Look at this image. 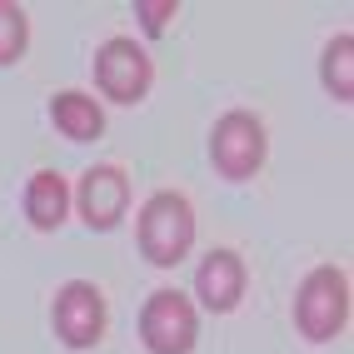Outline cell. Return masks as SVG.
I'll use <instances>...</instances> for the list:
<instances>
[{
	"label": "cell",
	"instance_id": "obj_1",
	"mask_svg": "<svg viewBox=\"0 0 354 354\" xmlns=\"http://www.w3.org/2000/svg\"><path fill=\"white\" fill-rule=\"evenodd\" d=\"M190 234H195V215L180 190H160L155 200H145V209H140V250H145V259L175 265L190 250Z\"/></svg>",
	"mask_w": 354,
	"mask_h": 354
},
{
	"label": "cell",
	"instance_id": "obj_2",
	"mask_svg": "<svg viewBox=\"0 0 354 354\" xmlns=\"http://www.w3.org/2000/svg\"><path fill=\"white\" fill-rule=\"evenodd\" d=\"M349 315V279L339 265H319L304 274V285L295 295V319H299V335L310 339H329L339 335V324Z\"/></svg>",
	"mask_w": 354,
	"mask_h": 354
},
{
	"label": "cell",
	"instance_id": "obj_3",
	"mask_svg": "<svg viewBox=\"0 0 354 354\" xmlns=\"http://www.w3.org/2000/svg\"><path fill=\"white\" fill-rule=\"evenodd\" d=\"M200 335V319H195V304L190 295L180 290H155L140 310V339H145L155 354H185Z\"/></svg>",
	"mask_w": 354,
	"mask_h": 354
},
{
	"label": "cell",
	"instance_id": "obj_4",
	"mask_svg": "<svg viewBox=\"0 0 354 354\" xmlns=\"http://www.w3.org/2000/svg\"><path fill=\"white\" fill-rule=\"evenodd\" d=\"M209 155H215L220 175L250 180L259 170V160H265V125H259V115H250V110L220 115L215 130H209Z\"/></svg>",
	"mask_w": 354,
	"mask_h": 354
},
{
	"label": "cell",
	"instance_id": "obj_5",
	"mask_svg": "<svg viewBox=\"0 0 354 354\" xmlns=\"http://www.w3.org/2000/svg\"><path fill=\"white\" fill-rule=\"evenodd\" d=\"M95 80H100V90L115 105H130V100H140L150 90V55L140 50L135 40L115 35V40L100 45V55H95Z\"/></svg>",
	"mask_w": 354,
	"mask_h": 354
},
{
	"label": "cell",
	"instance_id": "obj_6",
	"mask_svg": "<svg viewBox=\"0 0 354 354\" xmlns=\"http://www.w3.org/2000/svg\"><path fill=\"white\" fill-rule=\"evenodd\" d=\"M50 319H55V335H60L65 344L85 349V344H95V339L105 335V299H100L95 285H85V279H70V285L55 295Z\"/></svg>",
	"mask_w": 354,
	"mask_h": 354
},
{
	"label": "cell",
	"instance_id": "obj_7",
	"mask_svg": "<svg viewBox=\"0 0 354 354\" xmlns=\"http://www.w3.org/2000/svg\"><path fill=\"white\" fill-rule=\"evenodd\" d=\"M125 200H130V180L125 170H115V165H95V170H85L80 180V190H75V205H80V215L105 230L125 215Z\"/></svg>",
	"mask_w": 354,
	"mask_h": 354
},
{
	"label": "cell",
	"instance_id": "obj_8",
	"mask_svg": "<svg viewBox=\"0 0 354 354\" xmlns=\"http://www.w3.org/2000/svg\"><path fill=\"white\" fill-rule=\"evenodd\" d=\"M195 290L209 310H230V304H240L245 295V265L234 250H209L200 259V274H195Z\"/></svg>",
	"mask_w": 354,
	"mask_h": 354
},
{
	"label": "cell",
	"instance_id": "obj_9",
	"mask_svg": "<svg viewBox=\"0 0 354 354\" xmlns=\"http://www.w3.org/2000/svg\"><path fill=\"white\" fill-rule=\"evenodd\" d=\"M50 120H55V130L70 135V140H95V135L105 130V110L90 100L85 90H60V95L50 100Z\"/></svg>",
	"mask_w": 354,
	"mask_h": 354
},
{
	"label": "cell",
	"instance_id": "obj_10",
	"mask_svg": "<svg viewBox=\"0 0 354 354\" xmlns=\"http://www.w3.org/2000/svg\"><path fill=\"white\" fill-rule=\"evenodd\" d=\"M26 215L35 220V225H60L65 215H70V185H65V175H55V170H40L30 185H26Z\"/></svg>",
	"mask_w": 354,
	"mask_h": 354
},
{
	"label": "cell",
	"instance_id": "obj_11",
	"mask_svg": "<svg viewBox=\"0 0 354 354\" xmlns=\"http://www.w3.org/2000/svg\"><path fill=\"white\" fill-rule=\"evenodd\" d=\"M324 80L339 100L354 95V35H335L324 50Z\"/></svg>",
	"mask_w": 354,
	"mask_h": 354
},
{
	"label": "cell",
	"instance_id": "obj_12",
	"mask_svg": "<svg viewBox=\"0 0 354 354\" xmlns=\"http://www.w3.org/2000/svg\"><path fill=\"white\" fill-rule=\"evenodd\" d=\"M26 10L15 6V0H0V65H10L26 55Z\"/></svg>",
	"mask_w": 354,
	"mask_h": 354
},
{
	"label": "cell",
	"instance_id": "obj_13",
	"mask_svg": "<svg viewBox=\"0 0 354 354\" xmlns=\"http://www.w3.org/2000/svg\"><path fill=\"white\" fill-rule=\"evenodd\" d=\"M135 15H140V26H145V30H155L160 20L170 15V6H165V10H155V6H135Z\"/></svg>",
	"mask_w": 354,
	"mask_h": 354
}]
</instances>
